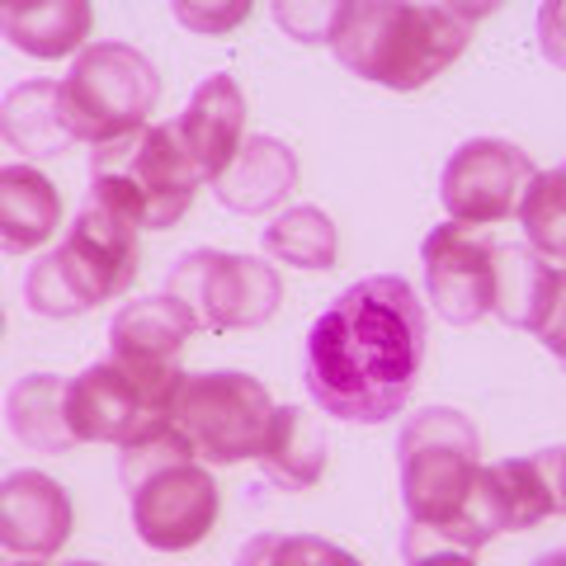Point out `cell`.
I'll return each mask as SVG.
<instances>
[{"label":"cell","instance_id":"obj_1","mask_svg":"<svg viewBox=\"0 0 566 566\" xmlns=\"http://www.w3.org/2000/svg\"><path fill=\"white\" fill-rule=\"evenodd\" d=\"M430 316L401 274L359 279L307 331L303 382L322 416L349 424L392 420L416 392Z\"/></svg>","mask_w":566,"mask_h":566},{"label":"cell","instance_id":"obj_2","mask_svg":"<svg viewBox=\"0 0 566 566\" xmlns=\"http://www.w3.org/2000/svg\"><path fill=\"white\" fill-rule=\"evenodd\" d=\"M491 14L468 6H411V0H349L331 52L359 81L387 91H420L449 71L472 43V24Z\"/></svg>","mask_w":566,"mask_h":566},{"label":"cell","instance_id":"obj_3","mask_svg":"<svg viewBox=\"0 0 566 566\" xmlns=\"http://www.w3.org/2000/svg\"><path fill=\"white\" fill-rule=\"evenodd\" d=\"M118 476L128 486L133 528L151 553H189L218 524L222 491L175 420L128 439L118 449Z\"/></svg>","mask_w":566,"mask_h":566},{"label":"cell","instance_id":"obj_4","mask_svg":"<svg viewBox=\"0 0 566 566\" xmlns=\"http://www.w3.org/2000/svg\"><path fill=\"white\" fill-rule=\"evenodd\" d=\"M137 279V227L118 212L85 199L76 222L66 227L57 251H48L29 264L24 274V303L33 316L66 322L109 297H123Z\"/></svg>","mask_w":566,"mask_h":566},{"label":"cell","instance_id":"obj_5","mask_svg":"<svg viewBox=\"0 0 566 566\" xmlns=\"http://www.w3.org/2000/svg\"><path fill=\"white\" fill-rule=\"evenodd\" d=\"M199 185L203 175L180 147L175 123H147V128L91 151V193L85 199L118 212L137 232H166L189 212Z\"/></svg>","mask_w":566,"mask_h":566},{"label":"cell","instance_id":"obj_6","mask_svg":"<svg viewBox=\"0 0 566 566\" xmlns=\"http://www.w3.org/2000/svg\"><path fill=\"white\" fill-rule=\"evenodd\" d=\"M401 505L406 524H420L439 538H453L468 510V495L482 472V434L453 406H424L397 434Z\"/></svg>","mask_w":566,"mask_h":566},{"label":"cell","instance_id":"obj_7","mask_svg":"<svg viewBox=\"0 0 566 566\" xmlns=\"http://www.w3.org/2000/svg\"><path fill=\"white\" fill-rule=\"evenodd\" d=\"M185 387L180 364H118L99 359L66 382V420L76 444H128L175 416Z\"/></svg>","mask_w":566,"mask_h":566},{"label":"cell","instance_id":"obj_8","mask_svg":"<svg viewBox=\"0 0 566 566\" xmlns=\"http://www.w3.org/2000/svg\"><path fill=\"white\" fill-rule=\"evenodd\" d=\"M156 99H161V76L128 43H85L62 81L66 118L91 147H109L147 128Z\"/></svg>","mask_w":566,"mask_h":566},{"label":"cell","instance_id":"obj_9","mask_svg":"<svg viewBox=\"0 0 566 566\" xmlns=\"http://www.w3.org/2000/svg\"><path fill=\"white\" fill-rule=\"evenodd\" d=\"M175 424L193 444V453L212 468H232L245 458H260L264 434L274 420L270 387L237 368L218 374H185V387L175 397Z\"/></svg>","mask_w":566,"mask_h":566},{"label":"cell","instance_id":"obj_10","mask_svg":"<svg viewBox=\"0 0 566 566\" xmlns=\"http://www.w3.org/2000/svg\"><path fill=\"white\" fill-rule=\"evenodd\" d=\"M166 293L185 303L199 331H255L283 303V279L270 260L237 251H185L170 264Z\"/></svg>","mask_w":566,"mask_h":566},{"label":"cell","instance_id":"obj_11","mask_svg":"<svg viewBox=\"0 0 566 566\" xmlns=\"http://www.w3.org/2000/svg\"><path fill=\"white\" fill-rule=\"evenodd\" d=\"M534 156L505 137L463 142L439 175V203L458 227H491L520 212L528 185H534Z\"/></svg>","mask_w":566,"mask_h":566},{"label":"cell","instance_id":"obj_12","mask_svg":"<svg viewBox=\"0 0 566 566\" xmlns=\"http://www.w3.org/2000/svg\"><path fill=\"white\" fill-rule=\"evenodd\" d=\"M424 293L449 326H476L495 307V245L468 227L444 222L420 245Z\"/></svg>","mask_w":566,"mask_h":566},{"label":"cell","instance_id":"obj_13","mask_svg":"<svg viewBox=\"0 0 566 566\" xmlns=\"http://www.w3.org/2000/svg\"><path fill=\"white\" fill-rule=\"evenodd\" d=\"M71 495L48 472L0 476V566L52 562L71 538Z\"/></svg>","mask_w":566,"mask_h":566},{"label":"cell","instance_id":"obj_14","mask_svg":"<svg viewBox=\"0 0 566 566\" xmlns=\"http://www.w3.org/2000/svg\"><path fill=\"white\" fill-rule=\"evenodd\" d=\"M180 147L189 151L193 170L212 185L218 175L232 166V156L245 142V95L232 71H212V76L189 95L185 114L175 118Z\"/></svg>","mask_w":566,"mask_h":566},{"label":"cell","instance_id":"obj_15","mask_svg":"<svg viewBox=\"0 0 566 566\" xmlns=\"http://www.w3.org/2000/svg\"><path fill=\"white\" fill-rule=\"evenodd\" d=\"M293 189H297V151L289 142L245 137L241 151L232 156V166L212 180V199L241 212V218H260V212L283 208Z\"/></svg>","mask_w":566,"mask_h":566},{"label":"cell","instance_id":"obj_16","mask_svg":"<svg viewBox=\"0 0 566 566\" xmlns=\"http://www.w3.org/2000/svg\"><path fill=\"white\" fill-rule=\"evenodd\" d=\"M0 142L24 161H48L76 147V128L62 104V81H20L0 99Z\"/></svg>","mask_w":566,"mask_h":566},{"label":"cell","instance_id":"obj_17","mask_svg":"<svg viewBox=\"0 0 566 566\" xmlns=\"http://www.w3.org/2000/svg\"><path fill=\"white\" fill-rule=\"evenodd\" d=\"M199 331L185 303L170 293L156 297H133L123 303L109 322V359L118 364H175V354Z\"/></svg>","mask_w":566,"mask_h":566},{"label":"cell","instance_id":"obj_18","mask_svg":"<svg viewBox=\"0 0 566 566\" xmlns=\"http://www.w3.org/2000/svg\"><path fill=\"white\" fill-rule=\"evenodd\" d=\"M62 227V193L24 161L0 166V255H29Z\"/></svg>","mask_w":566,"mask_h":566},{"label":"cell","instance_id":"obj_19","mask_svg":"<svg viewBox=\"0 0 566 566\" xmlns=\"http://www.w3.org/2000/svg\"><path fill=\"white\" fill-rule=\"evenodd\" d=\"M260 472L279 491H307L326 472V430L307 406H274L270 434L260 449Z\"/></svg>","mask_w":566,"mask_h":566},{"label":"cell","instance_id":"obj_20","mask_svg":"<svg viewBox=\"0 0 566 566\" xmlns=\"http://www.w3.org/2000/svg\"><path fill=\"white\" fill-rule=\"evenodd\" d=\"M95 14L85 0H43V6H0V39L39 62L81 52Z\"/></svg>","mask_w":566,"mask_h":566},{"label":"cell","instance_id":"obj_21","mask_svg":"<svg viewBox=\"0 0 566 566\" xmlns=\"http://www.w3.org/2000/svg\"><path fill=\"white\" fill-rule=\"evenodd\" d=\"M6 430L33 453H71L76 434L66 420V378L29 374L10 387L6 397Z\"/></svg>","mask_w":566,"mask_h":566},{"label":"cell","instance_id":"obj_22","mask_svg":"<svg viewBox=\"0 0 566 566\" xmlns=\"http://www.w3.org/2000/svg\"><path fill=\"white\" fill-rule=\"evenodd\" d=\"M557 264H547L528 245H495V316L515 331L534 335L543 326L547 297H553Z\"/></svg>","mask_w":566,"mask_h":566},{"label":"cell","instance_id":"obj_23","mask_svg":"<svg viewBox=\"0 0 566 566\" xmlns=\"http://www.w3.org/2000/svg\"><path fill=\"white\" fill-rule=\"evenodd\" d=\"M260 245L274 264H293V270H335V260H340V232H335L331 212L312 203L283 208L264 227Z\"/></svg>","mask_w":566,"mask_h":566},{"label":"cell","instance_id":"obj_24","mask_svg":"<svg viewBox=\"0 0 566 566\" xmlns=\"http://www.w3.org/2000/svg\"><path fill=\"white\" fill-rule=\"evenodd\" d=\"M524 245L547 264H566V161L538 170L520 203Z\"/></svg>","mask_w":566,"mask_h":566},{"label":"cell","instance_id":"obj_25","mask_svg":"<svg viewBox=\"0 0 566 566\" xmlns=\"http://www.w3.org/2000/svg\"><path fill=\"white\" fill-rule=\"evenodd\" d=\"M359 557L312 534H255L237 553V566H354Z\"/></svg>","mask_w":566,"mask_h":566},{"label":"cell","instance_id":"obj_26","mask_svg":"<svg viewBox=\"0 0 566 566\" xmlns=\"http://www.w3.org/2000/svg\"><path fill=\"white\" fill-rule=\"evenodd\" d=\"M345 6L349 0H274L270 14L293 43H326L331 48L335 29L345 20Z\"/></svg>","mask_w":566,"mask_h":566},{"label":"cell","instance_id":"obj_27","mask_svg":"<svg viewBox=\"0 0 566 566\" xmlns=\"http://www.w3.org/2000/svg\"><path fill=\"white\" fill-rule=\"evenodd\" d=\"M401 557H406V566H476V553H463V547L444 543L439 534H430V528H420V524H406Z\"/></svg>","mask_w":566,"mask_h":566},{"label":"cell","instance_id":"obj_28","mask_svg":"<svg viewBox=\"0 0 566 566\" xmlns=\"http://www.w3.org/2000/svg\"><path fill=\"white\" fill-rule=\"evenodd\" d=\"M170 14L193 33H232L251 14V0H232V6H189V0H175Z\"/></svg>","mask_w":566,"mask_h":566},{"label":"cell","instance_id":"obj_29","mask_svg":"<svg viewBox=\"0 0 566 566\" xmlns=\"http://www.w3.org/2000/svg\"><path fill=\"white\" fill-rule=\"evenodd\" d=\"M547 354H557L566 364V264H557V279H553V297H547V312H543V326L534 331Z\"/></svg>","mask_w":566,"mask_h":566},{"label":"cell","instance_id":"obj_30","mask_svg":"<svg viewBox=\"0 0 566 566\" xmlns=\"http://www.w3.org/2000/svg\"><path fill=\"white\" fill-rule=\"evenodd\" d=\"M538 52L547 57V66L566 71V0L538 6Z\"/></svg>","mask_w":566,"mask_h":566},{"label":"cell","instance_id":"obj_31","mask_svg":"<svg viewBox=\"0 0 566 566\" xmlns=\"http://www.w3.org/2000/svg\"><path fill=\"white\" fill-rule=\"evenodd\" d=\"M543 472H547V486H553V501H557V515H566V444L562 449H543L534 453Z\"/></svg>","mask_w":566,"mask_h":566},{"label":"cell","instance_id":"obj_32","mask_svg":"<svg viewBox=\"0 0 566 566\" xmlns=\"http://www.w3.org/2000/svg\"><path fill=\"white\" fill-rule=\"evenodd\" d=\"M528 566H566V547H553V553H543V557H534Z\"/></svg>","mask_w":566,"mask_h":566},{"label":"cell","instance_id":"obj_33","mask_svg":"<svg viewBox=\"0 0 566 566\" xmlns=\"http://www.w3.org/2000/svg\"><path fill=\"white\" fill-rule=\"evenodd\" d=\"M66 566H99V562H66Z\"/></svg>","mask_w":566,"mask_h":566},{"label":"cell","instance_id":"obj_34","mask_svg":"<svg viewBox=\"0 0 566 566\" xmlns=\"http://www.w3.org/2000/svg\"><path fill=\"white\" fill-rule=\"evenodd\" d=\"M0 335H6V312H0Z\"/></svg>","mask_w":566,"mask_h":566},{"label":"cell","instance_id":"obj_35","mask_svg":"<svg viewBox=\"0 0 566 566\" xmlns=\"http://www.w3.org/2000/svg\"><path fill=\"white\" fill-rule=\"evenodd\" d=\"M20 566H43V562H20Z\"/></svg>","mask_w":566,"mask_h":566},{"label":"cell","instance_id":"obj_36","mask_svg":"<svg viewBox=\"0 0 566 566\" xmlns=\"http://www.w3.org/2000/svg\"><path fill=\"white\" fill-rule=\"evenodd\" d=\"M562 368H566V364H562Z\"/></svg>","mask_w":566,"mask_h":566}]
</instances>
